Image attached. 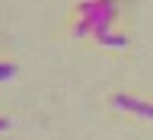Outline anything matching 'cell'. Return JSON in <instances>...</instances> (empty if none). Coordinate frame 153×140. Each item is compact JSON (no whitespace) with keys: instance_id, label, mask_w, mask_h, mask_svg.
<instances>
[{"instance_id":"obj_1","label":"cell","mask_w":153,"mask_h":140,"mask_svg":"<svg viewBox=\"0 0 153 140\" xmlns=\"http://www.w3.org/2000/svg\"><path fill=\"white\" fill-rule=\"evenodd\" d=\"M80 22H76V35L83 38L86 32H93L102 45H108V48H124L128 45V38L124 35H112L108 32V26H112V19H115V13H118V0H83L80 3Z\"/></svg>"},{"instance_id":"obj_2","label":"cell","mask_w":153,"mask_h":140,"mask_svg":"<svg viewBox=\"0 0 153 140\" xmlns=\"http://www.w3.org/2000/svg\"><path fill=\"white\" fill-rule=\"evenodd\" d=\"M112 102H115V108H121V112H134V115H143V118L153 121V102H143V99H134V96H124V93H118Z\"/></svg>"},{"instance_id":"obj_3","label":"cell","mask_w":153,"mask_h":140,"mask_svg":"<svg viewBox=\"0 0 153 140\" xmlns=\"http://www.w3.org/2000/svg\"><path fill=\"white\" fill-rule=\"evenodd\" d=\"M16 73H19L16 64H10V61H7V64H0V83H3V80H13Z\"/></svg>"},{"instance_id":"obj_4","label":"cell","mask_w":153,"mask_h":140,"mask_svg":"<svg viewBox=\"0 0 153 140\" xmlns=\"http://www.w3.org/2000/svg\"><path fill=\"white\" fill-rule=\"evenodd\" d=\"M10 127V118H0V131H7Z\"/></svg>"}]
</instances>
